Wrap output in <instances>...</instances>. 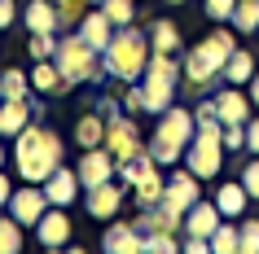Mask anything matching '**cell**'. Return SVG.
Wrapping results in <instances>:
<instances>
[{"instance_id":"cell-1","label":"cell","mask_w":259,"mask_h":254,"mask_svg":"<svg viewBox=\"0 0 259 254\" xmlns=\"http://www.w3.org/2000/svg\"><path fill=\"white\" fill-rule=\"evenodd\" d=\"M14 167H18L22 180L44 184V180L62 167V136L49 132V127H40V123L22 127V132L14 136Z\"/></svg>"},{"instance_id":"cell-2","label":"cell","mask_w":259,"mask_h":254,"mask_svg":"<svg viewBox=\"0 0 259 254\" xmlns=\"http://www.w3.org/2000/svg\"><path fill=\"white\" fill-rule=\"evenodd\" d=\"M150 31H141L137 22L132 27H119L114 31V40L106 44V53H101V62H106V75L114 83H141V75H145V66H150Z\"/></svg>"},{"instance_id":"cell-3","label":"cell","mask_w":259,"mask_h":254,"mask_svg":"<svg viewBox=\"0 0 259 254\" xmlns=\"http://www.w3.org/2000/svg\"><path fill=\"white\" fill-rule=\"evenodd\" d=\"M233 48H237V31H229V27H215L206 40L193 44L189 57H185V79H189V88L206 92V88L224 75V62H229Z\"/></svg>"},{"instance_id":"cell-4","label":"cell","mask_w":259,"mask_h":254,"mask_svg":"<svg viewBox=\"0 0 259 254\" xmlns=\"http://www.w3.org/2000/svg\"><path fill=\"white\" fill-rule=\"evenodd\" d=\"M193 132H198L193 110H185V106H167L163 114H158V123H154V136L145 140V149H150V158L158 162V167H176V162L185 158V149H189Z\"/></svg>"},{"instance_id":"cell-5","label":"cell","mask_w":259,"mask_h":254,"mask_svg":"<svg viewBox=\"0 0 259 254\" xmlns=\"http://www.w3.org/2000/svg\"><path fill=\"white\" fill-rule=\"evenodd\" d=\"M53 62L62 66V75H66L75 88H79V83H101V79H110L101 53H97V48H88V44L79 40V31H75V35H66V40H57Z\"/></svg>"},{"instance_id":"cell-6","label":"cell","mask_w":259,"mask_h":254,"mask_svg":"<svg viewBox=\"0 0 259 254\" xmlns=\"http://www.w3.org/2000/svg\"><path fill=\"white\" fill-rule=\"evenodd\" d=\"M106 149H110L119 162L137 158L141 149H145V136H141V127H137L132 114H114V119L106 123Z\"/></svg>"},{"instance_id":"cell-7","label":"cell","mask_w":259,"mask_h":254,"mask_svg":"<svg viewBox=\"0 0 259 254\" xmlns=\"http://www.w3.org/2000/svg\"><path fill=\"white\" fill-rule=\"evenodd\" d=\"M198 197H202V180H198L189 167H176V171L167 175V188H163V201H158V206H167L171 215H185Z\"/></svg>"},{"instance_id":"cell-8","label":"cell","mask_w":259,"mask_h":254,"mask_svg":"<svg viewBox=\"0 0 259 254\" xmlns=\"http://www.w3.org/2000/svg\"><path fill=\"white\" fill-rule=\"evenodd\" d=\"M5 211L14 215L22 228H35V224H40V215L49 211V193H44V184H31V180H27L22 188H14V197H9Z\"/></svg>"},{"instance_id":"cell-9","label":"cell","mask_w":259,"mask_h":254,"mask_svg":"<svg viewBox=\"0 0 259 254\" xmlns=\"http://www.w3.org/2000/svg\"><path fill=\"white\" fill-rule=\"evenodd\" d=\"M79 184L83 188H93V184H106V180H114L119 175V158L110 154L106 145H97V149H83L79 154Z\"/></svg>"},{"instance_id":"cell-10","label":"cell","mask_w":259,"mask_h":254,"mask_svg":"<svg viewBox=\"0 0 259 254\" xmlns=\"http://www.w3.org/2000/svg\"><path fill=\"white\" fill-rule=\"evenodd\" d=\"M119 206H123V180H119V175L106 180V184L83 188V211L93 215V219H114Z\"/></svg>"},{"instance_id":"cell-11","label":"cell","mask_w":259,"mask_h":254,"mask_svg":"<svg viewBox=\"0 0 259 254\" xmlns=\"http://www.w3.org/2000/svg\"><path fill=\"white\" fill-rule=\"evenodd\" d=\"M75 31H79V40L88 44V48H97V53H106V44L114 40V31H119V27L110 22V14L101 9V5H93V9H88V14L79 18V27H75Z\"/></svg>"},{"instance_id":"cell-12","label":"cell","mask_w":259,"mask_h":254,"mask_svg":"<svg viewBox=\"0 0 259 254\" xmlns=\"http://www.w3.org/2000/svg\"><path fill=\"white\" fill-rule=\"evenodd\" d=\"M35 114H40V101L35 96H27V101H0V136L14 140L22 127L35 123Z\"/></svg>"},{"instance_id":"cell-13","label":"cell","mask_w":259,"mask_h":254,"mask_svg":"<svg viewBox=\"0 0 259 254\" xmlns=\"http://www.w3.org/2000/svg\"><path fill=\"white\" fill-rule=\"evenodd\" d=\"M215 110H220V123H250L255 101H250V92H242L237 83H224L215 92Z\"/></svg>"},{"instance_id":"cell-14","label":"cell","mask_w":259,"mask_h":254,"mask_svg":"<svg viewBox=\"0 0 259 254\" xmlns=\"http://www.w3.org/2000/svg\"><path fill=\"white\" fill-rule=\"evenodd\" d=\"M35 241L57 250V245H70V219H66V206H49L35 224Z\"/></svg>"},{"instance_id":"cell-15","label":"cell","mask_w":259,"mask_h":254,"mask_svg":"<svg viewBox=\"0 0 259 254\" xmlns=\"http://www.w3.org/2000/svg\"><path fill=\"white\" fill-rule=\"evenodd\" d=\"M75 83L62 75V66H57L53 57L49 62H35V70H31V92L35 96H66Z\"/></svg>"},{"instance_id":"cell-16","label":"cell","mask_w":259,"mask_h":254,"mask_svg":"<svg viewBox=\"0 0 259 254\" xmlns=\"http://www.w3.org/2000/svg\"><path fill=\"white\" fill-rule=\"evenodd\" d=\"M220 219H224V215H220L215 201H202V197H198L189 211H185V237H206V241H211V232L220 228Z\"/></svg>"},{"instance_id":"cell-17","label":"cell","mask_w":259,"mask_h":254,"mask_svg":"<svg viewBox=\"0 0 259 254\" xmlns=\"http://www.w3.org/2000/svg\"><path fill=\"white\" fill-rule=\"evenodd\" d=\"M44 193H49V206H70V201L79 197V171L75 167H57L44 180Z\"/></svg>"},{"instance_id":"cell-18","label":"cell","mask_w":259,"mask_h":254,"mask_svg":"<svg viewBox=\"0 0 259 254\" xmlns=\"http://www.w3.org/2000/svg\"><path fill=\"white\" fill-rule=\"evenodd\" d=\"M145 241H141V228H137V219H127V224H110L106 232H101V250H110V254H137Z\"/></svg>"},{"instance_id":"cell-19","label":"cell","mask_w":259,"mask_h":254,"mask_svg":"<svg viewBox=\"0 0 259 254\" xmlns=\"http://www.w3.org/2000/svg\"><path fill=\"white\" fill-rule=\"evenodd\" d=\"M215 206H220V215H224V219H242L246 206H250L246 184H242V180H224V184L215 188Z\"/></svg>"},{"instance_id":"cell-20","label":"cell","mask_w":259,"mask_h":254,"mask_svg":"<svg viewBox=\"0 0 259 254\" xmlns=\"http://www.w3.org/2000/svg\"><path fill=\"white\" fill-rule=\"evenodd\" d=\"M106 114L101 110H88L79 123H75V145L79 149H97V145H106Z\"/></svg>"},{"instance_id":"cell-21","label":"cell","mask_w":259,"mask_h":254,"mask_svg":"<svg viewBox=\"0 0 259 254\" xmlns=\"http://www.w3.org/2000/svg\"><path fill=\"white\" fill-rule=\"evenodd\" d=\"M220 79H224V83H237V88L255 79V57H250V48L237 44V48L229 53V62H224V75H220Z\"/></svg>"},{"instance_id":"cell-22","label":"cell","mask_w":259,"mask_h":254,"mask_svg":"<svg viewBox=\"0 0 259 254\" xmlns=\"http://www.w3.org/2000/svg\"><path fill=\"white\" fill-rule=\"evenodd\" d=\"M22 22H27L31 35L57 31V9H53V0H31V5H27V14H22Z\"/></svg>"},{"instance_id":"cell-23","label":"cell","mask_w":259,"mask_h":254,"mask_svg":"<svg viewBox=\"0 0 259 254\" xmlns=\"http://www.w3.org/2000/svg\"><path fill=\"white\" fill-rule=\"evenodd\" d=\"M150 48L154 53H180V27L171 22V18L150 22Z\"/></svg>"},{"instance_id":"cell-24","label":"cell","mask_w":259,"mask_h":254,"mask_svg":"<svg viewBox=\"0 0 259 254\" xmlns=\"http://www.w3.org/2000/svg\"><path fill=\"white\" fill-rule=\"evenodd\" d=\"M163 188H167V180L158 175V167H154L145 180H137V188H132V197H137V206L141 211H150V206H158L163 201Z\"/></svg>"},{"instance_id":"cell-25","label":"cell","mask_w":259,"mask_h":254,"mask_svg":"<svg viewBox=\"0 0 259 254\" xmlns=\"http://www.w3.org/2000/svg\"><path fill=\"white\" fill-rule=\"evenodd\" d=\"M211 254H242V228L233 219H220V228L211 232Z\"/></svg>"},{"instance_id":"cell-26","label":"cell","mask_w":259,"mask_h":254,"mask_svg":"<svg viewBox=\"0 0 259 254\" xmlns=\"http://www.w3.org/2000/svg\"><path fill=\"white\" fill-rule=\"evenodd\" d=\"M229 27L237 31V35H255V31H259V0H237Z\"/></svg>"},{"instance_id":"cell-27","label":"cell","mask_w":259,"mask_h":254,"mask_svg":"<svg viewBox=\"0 0 259 254\" xmlns=\"http://www.w3.org/2000/svg\"><path fill=\"white\" fill-rule=\"evenodd\" d=\"M0 88H5V101H27L31 96V75H22L18 66H5Z\"/></svg>"},{"instance_id":"cell-28","label":"cell","mask_w":259,"mask_h":254,"mask_svg":"<svg viewBox=\"0 0 259 254\" xmlns=\"http://www.w3.org/2000/svg\"><path fill=\"white\" fill-rule=\"evenodd\" d=\"M154 167H158V162L150 158V149H141L137 158H127V162H119V180H123V184H137V180H145V175H150Z\"/></svg>"},{"instance_id":"cell-29","label":"cell","mask_w":259,"mask_h":254,"mask_svg":"<svg viewBox=\"0 0 259 254\" xmlns=\"http://www.w3.org/2000/svg\"><path fill=\"white\" fill-rule=\"evenodd\" d=\"M101 9L110 14L114 27H132L137 22V0H101Z\"/></svg>"},{"instance_id":"cell-30","label":"cell","mask_w":259,"mask_h":254,"mask_svg":"<svg viewBox=\"0 0 259 254\" xmlns=\"http://www.w3.org/2000/svg\"><path fill=\"white\" fill-rule=\"evenodd\" d=\"M57 27H79V18L88 14V0H53Z\"/></svg>"},{"instance_id":"cell-31","label":"cell","mask_w":259,"mask_h":254,"mask_svg":"<svg viewBox=\"0 0 259 254\" xmlns=\"http://www.w3.org/2000/svg\"><path fill=\"white\" fill-rule=\"evenodd\" d=\"M18 250H22V224L9 215V219H0V254H18Z\"/></svg>"},{"instance_id":"cell-32","label":"cell","mask_w":259,"mask_h":254,"mask_svg":"<svg viewBox=\"0 0 259 254\" xmlns=\"http://www.w3.org/2000/svg\"><path fill=\"white\" fill-rule=\"evenodd\" d=\"M27 53L35 57V62H49V57L57 53V35H53V31H44V35H31V44H27Z\"/></svg>"},{"instance_id":"cell-33","label":"cell","mask_w":259,"mask_h":254,"mask_svg":"<svg viewBox=\"0 0 259 254\" xmlns=\"http://www.w3.org/2000/svg\"><path fill=\"white\" fill-rule=\"evenodd\" d=\"M242 228V254H259V219H237Z\"/></svg>"},{"instance_id":"cell-34","label":"cell","mask_w":259,"mask_h":254,"mask_svg":"<svg viewBox=\"0 0 259 254\" xmlns=\"http://www.w3.org/2000/svg\"><path fill=\"white\" fill-rule=\"evenodd\" d=\"M237 180L246 184V193H250V197H259V154H255L250 162H242V171H237Z\"/></svg>"},{"instance_id":"cell-35","label":"cell","mask_w":259,"mask_h":254,"mask_svg":"<svg viewBox=\"0 0 259 254\" xmlns=\"http://www.w3.org/2000/svg\"><path fill=\"white\" fill-rule=\"evenodd\" d=\"M224 149L229 154L246 149V123H224Z\"/></svg>"},{"instance_id":"cell-36","label":"cell","mask_w":259,"mask_h":254,"mask_svg":"<svg viewBox=\"0 0 259 254\" xmlns=\"http://www.w3.org/2000/svg\"><path fill=\"white\" fill-rule=\"evenodd\" d=\"M233 9H237V0H206V18L211 22H229Z\"/></svg>"},{"instance_id":"cell-37","label":"cell","mask_w":259,"mask_h":254,"mask_svg":"<svg viewBox=\"0 0 259 254\" xmlns=\"http://www.w3.org/2000/svg\"><path fill=\"white\" fill-rule=\"evenodd\" d=\"M18 22V5L14 0H0V31H9Z\"/></svg>"},{"instance_id":"cell-38","label":"cell","mask_w":259,"mask_h":254,"mask_svg":"<svg viewBox=\"0 0 259 254\" xmlns=\"http://www.w3.org/2000/svg\"><path fill=\"white\" fill-rule=\"evenodd\" d=\"M180 250H185V254H206V250H211V241H206V237H185V241H180Z\"/></svg>"},{"instance_id":"cell-39","label":"cell","mask_w":259,"mask_h":254,"mask_svg":"<svg viewBox=\"0 0 259 254\" xmlns=\"http://www.w3.org/2000/svg\"><path fill=\"white\" fill-rule=\"evenodd\" d=\"M246 149L259 154V119H255V114H250V123H246Z\"/></svg>"},{"instance_id":"cell-40","label":"cell","mask_w":259,"mask_h":254,"mask_svg":"<svg viewBox=\"0 0 259 254\" xmlns=\"http://www.w3.org/2000/svg\"><path fill=\"white\" fill-rule=\"evenodd\" d=\"M9 197H14V180L0 171V206H9Z\"/></svg>"},{"instance_id":"cell-41","label":"cell","mask_w":259,"mask_h":254,"mask_svg":"<svg viewBox=\"0 0 259 254\" xmlns=\"http://www.w3.org/2000/svg\"><path fill=\"white\" fill-rule=\"evenodd\" d=\"M250 101H255V110H259V70H255V79H250Z\"/></svg>"},{"instance_id":"cell-42","label":"cell","mask_w":259,"mask_h":254,"mask_svg":"<svg viewBox=\"0 0 259 254\" xmlns=\"http://www.w3.org/2000/svg\"><path fill=\"white\" fill-rule=\"evenodd\" d=\"M0 140H5V136H0ZM5 158H9V154H5V145H0V171H5Z\"/></svg>"},{"instance_id":"cell-43","label":"cell","mask_w":259,"mask_h":254,"mask_svg":"<svg viewBox=\"0 0 259 254\" xmlns=\"http://www.w3.org/2000/svg\"><path fill=\"white\" fill-rule=\"evenodd\" d=\"M0 75H5V66H0ZM0 101H5V88H0Z\"/></svg>"},{"instance_id":"cell-44","label":"cell","mask_w":259,"mask_h":254,"mask_svg":"<svg viewBox=\"0 0 259 254\" xmlns=\"http://www.w3.org/2000/svg\"><path fill=\"white\" fill-rule=\"evenodd\" d=\"M88 5H101V0H88Z\"/></svg>"},{"instance_id":"cell-45","label":"cell","mask_w":259,"mask_h":254,"mask_svg":"<svg viewBox=\"0 0 259 254\" xmlns=\"http://www.w3.org/2000/svg\"><path fill=\"white\" fill-rule=\"evenodd\" d=\"M255 35H259V31H255Z\"/></svg>"}]
</instances>
